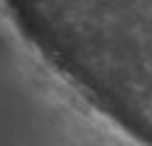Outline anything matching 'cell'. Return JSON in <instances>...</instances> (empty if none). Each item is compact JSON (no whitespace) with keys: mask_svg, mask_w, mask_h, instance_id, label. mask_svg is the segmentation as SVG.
I'll list each match as a JSON object with an SVG mask.
<instances>
[{"mask_svg":"<svg viewBox=\"0 0 152 146\" xmlns=\"http://www.w3.org/2000/svg\"><path fill=\"white\" fill-rule=\"evenodd\" d=\"M150 3H152V0H150Z\"/></svg>","mask_w":152,"mask_h":146,"instance_id":"obj_1","label":"cell"}]
</instances>
